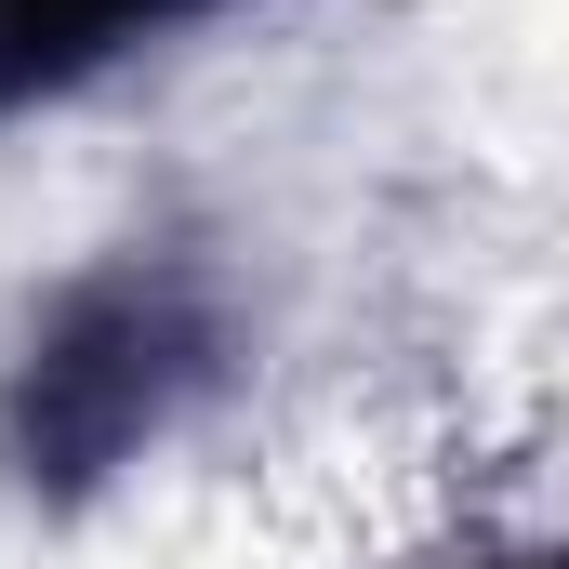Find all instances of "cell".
I'll return each instance as SVG.
<instances>
[{
    "instance_id": "cell-1",
    "label": "cell",
    "mask_w": 569,
    "mask_h": 569,
    "mask_svg": "<svg viewBox=\"0 0 569 569\" xmlns=\"http://www.w3.org/2000/svg\"><path fill=\"white\" fill-rule=\"evenodd\" d=\"M239 385V291L172 239H120L27 305L0 358V490L40 517L107 503Z\"/></svg>"
},
{
    "instance_id": "cell-2",
    "label": "cell",
    "mask_w": 569,
    "mask_h": 569,
    "mask_svg": "<svg viewBox=\"0 0 569 569\" xmlns=\"http://www.w3.org/2000/svg\"><path fill=\"white\" fill-rule=\"evenodd\" d=\"M226 13H252V0H0V120L80 107L93 80H120Z\"/></svg>"
},
{
    "instance_id": "cell-3",
    "label": "cell",
    "mask_w": 569,
    "mask_h": 569,
    "mask_svg": "<svg viewBox=\"0 0 569 569\" xmlns=\"http://www.w3.org/2000/svg\"><path fill=\"white\" fill-rule=\"evenodd\" d=\"M477 569H569V543H543V557H477Z\"/></svg>"
}]
</instances>
